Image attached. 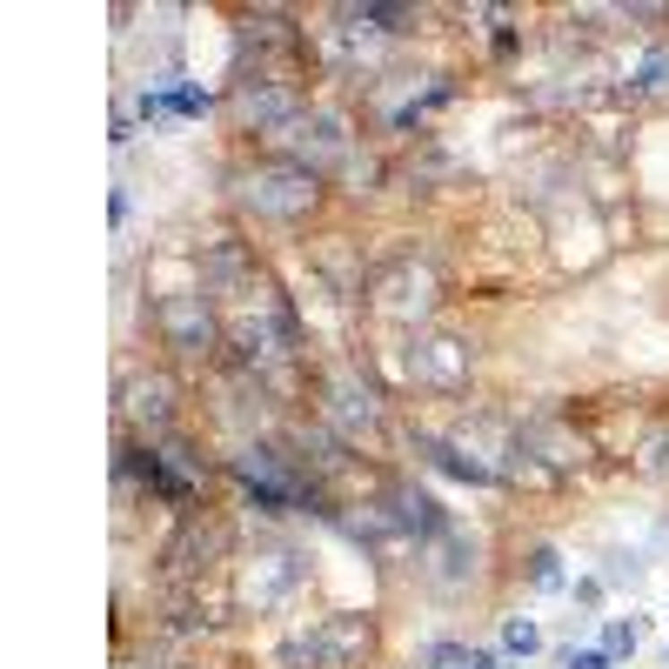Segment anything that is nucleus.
Returning a JSON list of instances; mask_svg holds the SVG:
<instances>
[{
	"instance_id": "1",
	"label": "nucleus",
	"mask_w": 669,
	"mask_h": 669,
	"mask_svg": "<svg viewBox=\"0 0 669 669\" xmlns=\"http://www.w3.org/2000/svg\"><path fill=\"white\" fill-rule=\"evenodd\" d=\"M603 649H609V656L636 649V622H609V630H603Z\"/></svg>"
},
{
	"instance_id": "2",
	"label": "nucleus",
	"mask_w": 669,
	"mask_h": 669,
	"mask_svg": "<svg viewBox=\"0 0 669 669\" xmlns=\"http://www.w3.org/2000/svg\"><path fill=\"white\" fill-rule=\"evenodd\" d=\"M616 656H609V649H569L562 656V669H609Z\"/></svg>"
},
{
	"instance_id": "3",
	"label": "nucleus",
	"mask_w": 669,
	"mask_h": 669,
	"mask_svg": "<svg viewBox=\"0 0 669 669\" xmlns=\"http://www.w3.org/2000/svg\"><path fill=\"white\" fill-rule=\"evenodd\" d=\"M502 643H509V649H522V656H529V649L543 643V636H536V622H509V630H502Z\"/></svg>"
},
{
	"instance_id": "4",
	"label": "nucleus",
	"mask_w": 669,
	"mask_h": 669,
	"mask_svg": "<svg viewBox=\"0 0 669 669\" xmlns=\"http://www.w3.org/2000/svg\"><path fill=\"white\" fill-rule=\"evenodd\" d=\"M536 582H543V589H556V582H562V569H556V556H549V549L536 556Z\"/></svg>"
}]
</instances>
